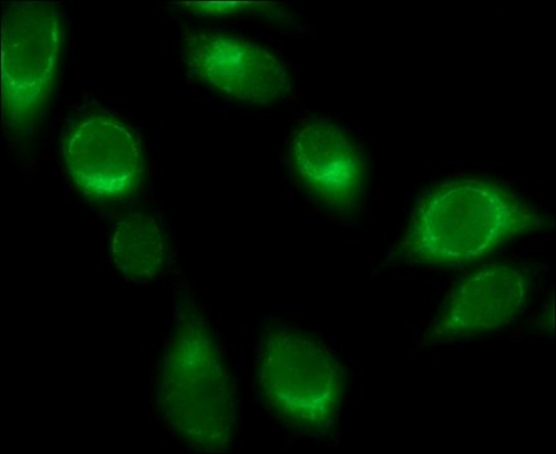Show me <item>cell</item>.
<instances>
[{"label":"cell","mask_w":556,"mask_h":454,"mask_svg":"<svg viewBox=\"0 0 556 454\" xmlns=\"http://www.w3.org/2000/svg\"><path fill=\"white\" fill-rule=\"evenodd\" d=\"M182 51L188 68L200 81L240 103H274L291 90L281 61L244 37L188 29Z\"/></svg>","instance_id":"cell-5"},{"label":"cell","mask_w":556,"mask_h":454,"mask_svg":"<svg viewBox=\"0 0 556 454\" xmlns=\"http://www.w3.org/2000/svg\"><path fill=\"white\" fill-rule=\"evenodd\" d=\"M64 20L56 3L18 2L2 23L3 123L17 136L41 122L56 85Z\"/></svg>","instance_id":"cell-3"},{"label":"cell","mask_w":556,"mask_h":454,"mask_svg":"<svg viewBox=\"0 0 556 454\" xmlns=\"http://www.w3.org/2000/svg\"><path fill=\"white\" fill-rule=\"evenodd\" d=\"M64 161L74 184L90 199L117 201L142 182V151L132 133L114 117L93 115L70 131Z\"/></svg>","instance_id":"cell-6"},{"label":"cell","mask_w":556,"mask_h":454,"mask_svg":"<svg viewBox=\"0 0 556 454\" xmlns=\"http://www.w3.org/2000/svg\"><path fill=\"white\" fill-rule=\"evenodd\" d=\"M293 167L300 182L320 203L350 210L363 199L367 177L365 155L348 133L328 122H311L296 133Z\"/></svg>","instance_id":"cell-8"},{"label":"cell","mask_w":556,"mask_h":454,"mask_svg":"<svg viewBox=\"0 0 556 454\" xmlns=\"http://www.w3.org/2000/svg\"><path fill=\"white\" fill-rule=\"evenodd\" d=\"M162 416L192 449L224 452L237 434V402L223 352L205 317L187 304L176 320L159 387Z\"/></svg>","instance_id":"cell-2"},{"label":"cell","mask_w":556,"mask_h":454,"mask_svg":"<svg viewBox=\"0 0 556 454\" xmlns=\"http://www.w3.org/2000/svg\"><path fill=\"white\" fill-rule=\"evenodd\" d=\"M114 262L131 280H151L166 261V241L159 223L144 214H131L117 224L113 237Z\"/></svg>","instance_id":"cell-9"},{"label":"cell","mask_w":556,"mask_h":454,"mask_svg":"<svg viewBox=\"0 0 556 454\" xmlns=\"http://www.w3.org/2000/svg\"><path fill=\"white\" fill-rule=\"evenodd\" d=\"M546 226L542 213L504 185L481 178L452 179L419 202L399 254L414 264L465 265Z\"/></svg>","instance_id":"cell-1"},{"label":"cell","mask_w":556,"mask_h":454,"mask_svg":"<svg viewBox=\"0 0 556 454\" xmlns=\"http://www.w3.org/2000/svg\"><path fill=\"white\" fill-rule=\"evenodd\" d=\"M188 11L206 17H268L279 18L280 7L276 3H179Z\"/></svg>","instance_id":"cell-10"},{"label":"cell","mask_w":556,"mask_h":454,"mask_svg":"<svg viewBox=\"0 0 556 454\" xmlns=\"http://www.w3.org/2000/svg\"><path fill=\"white\" fill-rule=\"evenodd\" d=\"M529 292L527 273L506 264L485 266L453 289L426 342L440 344L497 331L521 315Z\"/></svg>","instance_id":"cell-7"},{"label":"cell","mask_w":556,"mask_h":454,"mask_svg":"<svg viewBox=\"0 0 556 454\" xmlns=\"http://www.w3.org/2000/svg\"><path fill=\"white\" fill-rule=\"evenodd\" d=\"M262 393L281 419L311 432H326L339 416L344 374L337 358L308 335L276 328L262 343Z\"/></svg>","instance_id":"cell-4"}]
</instances>
